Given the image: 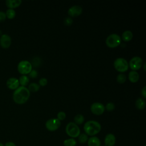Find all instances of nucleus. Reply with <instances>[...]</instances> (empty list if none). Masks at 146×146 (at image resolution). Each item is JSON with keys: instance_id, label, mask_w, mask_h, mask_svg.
Instances as JSON below:
<instances>
[{"instance_id": "f257e3e1", "label": "nucleus", "mask_w": 146, "mask_h": 146, "mask_svg": "<svg viewBox=\"0 0 146 146\" xmlns=\"http://www.w3.org/2000/svg\"><path fill=\"white\" fill-rule=\"evenodd\" d=\"M30 96V92L27 87L19 86L15 90L13 95V99L15 103L19 104H22L28 100Z\"/></svg>"}, {"instance_id": "f03ea898", "label": "nucleus", "mask_w": 146, "mask_h": 146, "mask_svg": "<svg viewBox=\"0 0 146 146\" xmlns=\"http://www.w3.org/2000/svg\"><path fill=\"white\" fill-rule=\"evenodd\" d=\"M83 129L87 136H94L99 133L102 129L100 124L95 120H88L85 123Z\"/></svg>"}, {"instance_id": "7ed1b4c3", "label": "nucleus", "mask_w": 146, "mask_h": 146, "mask_svg": "<svg viewBox=\"0 0 146 146\" xmlns=\"http://www.w3.org/2000/svg\"><path fill=\"white\" fill-rule=\"evenodd\" d=\"M66 132L71 138H76L80 134V129L74 122H69L66 127Z\"/></svg>"}, {"instance_id": "20e7f679", "label": "nucleus", "mask_w": 146, "mask_h": 146, "mask_svg": "<svg viewBox=\"0 0 146 146\" xmlns=\"http://www.w3.org/2000/svg\"><path fill=\"white\" fill-rule=\"evenodd\" d=\"M121 42V37L116 33H112L109 35L106 39V45L110 48H115L120 45Z\"/></svg>"}, {"instance_id": "39448f33", "label": "nucleus", "mask_w": 146, "mask_h": 146, "mask_svg": "<svg viewBox=\"0 0 146 146\" xmlns=\"http://www.w3.org/2000/svg\"><path fill=\"white\" fill-rule=\"evenodd\" d=\"M115 68L119 72H123L126 71L129 67L128 63L127 60L123 58H117L113 62Z\"/></svg>"}, {"instance_id": "423d86ee", "label": "nucleus", "mask_w": 146, "mask_h": 146, "mask_svg": "<svg viewBox=\"0 0 146 146\" xmlns=\"http://www.w3.org/2000/svg\"><path fill=\"white\" fill-rule=\"evenodd\" d=\"M32 67L31 63L28 60H23L19 62L17 68L20 74L26 75V74H29L32 70Z\"/></svg>"}, {"instance_id": "0eeeda50", "label": "nucleus", "mask_w": 146, "mask_h": 146, "mask_svg": "<svg viewBox=\"0 0 146 146\" xmlns=\"http://www.w3.org/2000/svg\"><path fill=\"white\" fill-rule=\"evenodd\" d=\"M60 121L57 118L49 119L46 121L45 123L46 128L50 131H56L60 127Z\"/></svg>"}, {"instance_id": "6e6552de", "label": "nucleus", "mask_w": 146, "mask_h": 146, "mask_svg": "<svg viewBox=\"0 0 146 146\" xmlns=\"http://www.w3.org/2000/svg\"><path fill=\"white\" fill-rule=\"evenodd\" d=\"M143 65V60L142 58L139 56H135L132 57L129 63L128 66L129 67L133 70V71H137L139 70Z\"/></svg>"}, {"instance_id": "1a4fd4ad", "label": "nucleus", "mask_w": 146, "mask_h": 146, "mask_svg": "<svg viewBox=\"0 0 146 146\" xmlns=\"http://www.w3.org/2000/svg\"><path fill=\"white\" fill-rule=\"evenodd\" d=\"M91 111L96 115H100L103 113L105 111V106L100 102L93 103L90 107Z\"/></svg>"}, {"instance_id": "9d476101", "label": "nucleus", "mask_w": 146, "mask_h": 146, "mask_svg": "<svg viewBox=\"0 0 146 146\" xmlns=\"http://www.w3.org/2000/svg\"><path fill=\"white\" fill-rule=\"evenodd\" d=\"M83 11L82 7L79 5H73L68 10V14L70 17H75L80 15Z\"/></svg>"}, {"instance_id": "9b49d317", "label": "nucleus", "mask_w": 146, "mask_h": 146, "mask_svg": "<svg viewBox=\"0 0 146 146\" xmlns=\"http://www.w3.org/2000/svg\"><path fill=\"white\" fill-rule=\"evenodd\" d=\"M11 44V38L8 34H3L0 38L1 46L3 48H9Z\"/></svg>"}, {"instance_id": "f8f14e48", "label": "nucleus", "mask_w": 146, "mask_h": 146, "mask_svg": "<svg viewBox=\"0 0 146 146\" xmlns=\"http://www.w3.org/2000/svg\"><path fill=\"white\" fill-rule=\"evenodd\" d=\"M6 85L10 90H16L19 87V83L18 79L12 77L8 79L6 82Z\"/></svg>"}, {"instance_id": "ddd939ff", "label": "nucleus", "mask_w": 146, "mask_h": 146, "mask_svg": "<svg viewBox=\"0 0 146 146\" xmlns=\"http://www.w3.org/2000/svg\"><path fill=\"white\" fill-rule=\"evenodd\" d=\"M116 143V137L111 133H108L104 137L105 146H114Z\"/></svg>"}, {"instance_id": "4468645a", "label": "nucleus", "mask_w": 146, "mask_h": 146, "mask_svg": "<svg viewBox=\"0 0 146 146\" xmlns=\"http://www.w3.org/2000/svg\"><path fill=\"white\" fill-rule=\"evenodd\" d=\"M6 5L9 9H13L19 6L22 3L21 0H7L5 2Z\"/></svg>"}, {"instance_id": "2eb2a0df", "label": "nucleus", "mask_w": 146, "mask_h": 146, "mask_svg": "<svg viewBox=\"0 0 146 146\" xmlns=\"http://www.w3.org/2000/svg\"><path fill=\"white\" fill-rule=\"evenodd\" d=\"M87 143L88 146H100L101 145V142L100 139L95 136H91L90 138H88Z\"/></svg>"}, {"instance_id": "dca6fc26", "label": "nucleus", "mask_w": 146, "mask_h": 146, "mask_svg": "<svg viewBox=\"0 0 146 146\" xmlns=\"http://www.w3.org/2000/svg\"><path fill=\"white\" fill-rule=\"evenodd\" d=\"M128 79L132 83H136L139 80V74L136 71H131L128 74Z\"/></svg>"}, {"instance_id": "f3484780", "label": "nucleus", "mask_w": 146, "mask_h": 146, "mask_svg": "<svg viewBox=\"0 0 146 146\" xmlns=\"http://www.w3.org/2000/svg\"><path fill=\"white\" fill-rule=\"evenodd\" d=\"M122 39L125 42H128L131 40L133 38V33L131 30H127L124 31L121 35Z\"/></svg>"}, {"instance_id": "a211bd4d", "label": "nucleus", "mask_w": 146, "mask_h": 146, "mask_svg": "<svg viewBox=\"0 0 146 146\" xmlns=\"http://www.w3.org/2000/svg\"><path fill=\"white\" fill-rule=\"evenodd\" d=\"M136 107L140 110H143L145 107V101L142 98H139L136 99L135 102Z\"/></svg>"}, {"instance_id": "6ab92c4d", "label": "nucleus", "mask_w": 146, "mask_h": 146, "mask_svg": "<svg viewBox=\"0 0 146 146\" xmlns=\"http://www.w3.org/2000/svg\"><path fill=\"white\" fill-rule=\"evenodd\" d=\"M18 80H19V84H21V86L25 87L26 86H27L29 84L30 80L27 76L23 75L19 77Z\"/></svg>"}, {"instance_id": "aec40b11", "label": "nucleus", "mask_w": 146, "mask_h": 146, "mask_svg": "<svg viewBox=\"0 0 146 146\" xmlns=\"http://www.w3.org/2000/svg\"><path fill=\"white\" fill-rule=\"evenodd\" d=\"M74 123L77 125L82 124L84 121V117L82 114H76L74 118Z\"/></svg>"}, {"instance_id": "412c9836", "label": "nucleus", "mask_w": 146, "mask_h": 146, "mask_svg": "<svg viewBox=\"0 0 146 146\" xmlns=\"http://www.w3.org/2000/svg\"><path fill=\"white\" fill-rule=\"evenodd\" d=\"M27 88L30 92H37L39 90L40 86L39 84H38L36 83H31L29 85V87Z\"/></svg>"}, {"instance_id": "4be33fe9", "label": "nucleus", "mask_w": 146, "mask_h": 146, "mask_svg": "<svg viewBox=\"0 0 146 146\" xmlns=\"http://www.w3.org/2000/svg\"><path fill=\"white\" fill-rule=\"evenodd\" d=\"M77 144L76 140L74 138L66 139L63 141L64 146H75Z\"/></svg>"}, {"instance_id": "5701e85b", "label": "nucleus", "mask_w": 146, "mask_h": 146, "mask_svg": "<svg viewBox=\"0 0 146 146\" xmlns=\"http://www.w3.org/2000/svg\"><path fill=\"white\" fill-rule=\"evenodd\" d=\"M88 139V137L85 133H80L78 137V142L80 144H85L87 142Z\"/></svg>"}, {"instance_id": "b1692460", "label": "nucleus", "mask_w": 146, "mask_h": 146, "mask_svg": "<svg viewBox=\"0 0 146 146\" xmlns=\"http://www.w3.org/2000/svg\"><path fill=\"white\" fill-rule=\"evenodd\" d=\"M5 14L6 15V18H7L9 19H12L15 17L16 12L14 9H9L6 10Z\"/></svg>"}, {"instance_id": "393cba45", "label": "nucleus", "mask_w": 146, "mask_h": 146, "mask_svg": "<svg viewBox=\"0 0 146 146\" xmlns=\"http://www.w3.org/2000/svg\"><path fill=\"white\" fill-rule=\"evenodd\" d=\"M127 79V77L123 73H120L117 75L116 80L119 83H124Z\"/></svg>"}, {"instance_id": "a878e982", "label": "nucleus", "mask_w": 146, "mask_h": 146, "mask_svg": "<svg viewBox=\"0 0 146 146\" xmlns=\"http://www.w3.org/2000/svg\"><path fill=\"white\" fill-rule=\"evenodd\" d=\"M115 108V104L112 102H108L106 104L105 108L106 109V110H107L108 111H113Z\"/></svg>"}, {"instance_id": "bb28decb", "label": "nucleus", "mask_w": 146, "mask_h": 146, "mask_svg": "<svg viewBox=\"0 0 146 146\" xmlns=\"http://www.w3.org/2000/svg\"><path fill=\"white\" fill-rule=\"evenodd\" d=\"M66 117V114L64 111H59L57 114V119L60 121L63 120Z\"/></svg>"}, {"instance_id": "cd10ccee", "label": "nucleus", "mask_w": 146, "mask_h": 146, "mask_svg": "<svg viewBox=\"0 0 146 146\" xmlns=\"http://www.w3.org/2000/svg\"><path fill=\"white\" fill-rule=\"evenodd\" d=\"M73 22V19L70 17H66L64 19V23L67 26H70Z\"/></svg>"}, {"instance_id": "c85d7f7f", "label": "nucleus", "mask_w": 146, "mask_h": 146, "mask_svg": "<svg viewBox=\"0 0 146 146\" xmlns=\"http://www.w3.org/2000/svg\"><path fill=\"white\" fill-rule=\"evenodd\" d=\"M47 84V79L45 78H41L39 80V84L40 86H44Z\"/></svg>"}, {"instance_id": "c756f323", "label": "nucleus", "mask_w": 146, "mask_h": 146, "mask_svg": "<svg viewBox=\"0 0 146 146\" xmlns=\"http://www.w3.org/2000/svg\"><path fill=\"white\" fill-rule=\"evenodd\" d=\"M29 76L31 78H35L38 76V72L35 70H33L30 71V72L29 74Z\"/></svg>"}, {"instance_id": "7c9ffc66", "label": "nucleus", "mask_w": 146, "mask_h": 146, "mask_svg": "<svg viewBox=\"0 0 146 146\" xmlns=\"http://www.w3.org/2000/svg\"><path fill=\"white\" fill-rule=\"evenodd\" d=\"M6 19V15L3 11H0V22L3 21Z\"/></svg>"}, {"instance_id": "2f4dec72", "label": "nucleus", "mask_w": 146, "mask_h": 146, "mask_svg": "<svg viewBox=\"0 0 146 146\" xmlns=\"http://www.w3.org/2000/svg\"><path fill=\"white\" fill-rule=\"evenodd\" d=\"M141 94L142 95V96L145 98H146V86H144L141 91Z\"/></svg>"}, {"instance_id": "473e14b6", "label": "nucleus", "mask_w": 146, "mask_h": 146, "mask_svg": "<svg viewBox=\"0 0 146 146\" xmlns=\"http://www.w3.org/2000/svg\"><path fill=\"white\" fill-rule=\"evenodd\" d=\"M5 146H16L15 144L13 143V142H11V141H9V142H7L6 144H5Z\"/></svg>"}, {"instance_id": "72a5a7b5", "label": "nucleus", "mask_w": 146, "mask_h": 146, "mask_svg": "<svg viewBox=\"0 0 146 146\" xmlns=\"http://www.w3.org/2000/svg\"><path fill=\"white\" fill-rule=\"evenodd\" d=\"M144 70H145V63H144Z\"/></svg>"}, {"instance_id": "f704fd0d", "label": "nucleus", "mask_w": 146, "mask_h": 146, "mask_svg": "<svg viewBox=\"0 0 146 146\" xmlns=\"http://www.w3.org/2000/svg\"><path fill=\"white\" fill-rule=\"evenodd\" d=\"M0 146H4V145L1 143H0Z\"/></svg>"}, {"instance_id": "c9c22d12", "label": "nucleus", "mask_w": 146, "mask_h": 146, "mask_svg": "<svg viewBox=\"0 0 146 146\" xmlns=\"http://www.w3.org/2000/svg\"><path fill=\"white\" fill-rule=\"evenodd\" d=\"M100 146H105V145H100Z\"/></svg>"}, {"instance_id": "e433bc0d", "label": "nucleus", "mask_w": 146, "mask_h": 146, "mask_svg": "<svg viewBox=\"0 0 146 146\" xmlns=\"http://www.w3.org/2000/svg\"><path fill=\"white\" fill-rule=\"evenodd\" d=\"M144 146H145V145H144Z\"/></svg>"}]
</instances>
